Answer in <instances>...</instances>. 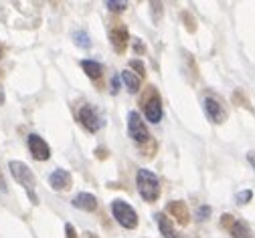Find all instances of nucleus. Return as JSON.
I'll use <instances>...</instances> for the list:
<instances>
[{"mask_svg":"<svg viewBox=\"0 0 255 238\" xmlns=\"http://www.w3.org/2000/svg\"><path fill=\"white\" fill-rule=\"evenodd\" d=\"M144 113H146V119H148L150 123H158V121L162 119V103H160V99H158L156 95L148 99Z\"/></svg>","mask_w":255,"mask_h":238,"instance_id":"12","label":"nucleus"},{"mask_svg":"<svg viewBox=\"0 0 255 238\" xmlns=\"http://www.w3.org/2000/svg\"><path fill=\"white\" fill-rule=\"evenodd\" d=\"M65 234H67V238H77V234H75V228H73V224H65Z\"/></svg>","mask_w":255,"mask_h":238,"instance_id":"23","label":"nucleus"},{"mask_svg":"<svg viewBox=\"0 0 255 238\" xmlns=\"http://www.w3.org/2000/svg\"><path fill=\"white\" fill-rule=\"evenodd\" d=\"M73 39H75V45L77 47H81V49H89L91 47V41H89V37H87V32H75L73 35Z\"/></svg>","mask_w":255,"mask_h":238,"instance_id":"17","label":"nucleus"},{"mask_svg":"<svg viewBox=\"0 0 255 238\" xmlns=\"http://www.w3.org/2000/svg\"><path fill=\"white\" fill-rule=\"evenodd\" d=\"M4 103V89H2V85H0V105Z\"/></svg>","mask_w":255,"mask_h":238,"instance_id":"26","label":"nucleus"},{"mask_svg":"<svg viewBox=\"0 0 255 238\" xmlns=\"http://www.w3.org/2000/svg\"><path fill=\"white\" fill-rule=\"evenodd\" d=\"M247 161H249L251 167L255 169V152H249V154H247Z\"/></svg>","mask_w":255,"mask_h":238,"instance_id":"24","label":"nucleus"},{"mask_svg":"<svg viewBox=\"0 0 255 238\" xmlns=\"http://www.w3.org/2000/svg\"><path fill=\"white\" fill-rule=\"evenodd\" d=\"M128 133H130V138L136 142V144H144L148 142V127L144 125V121L140 119V115L136 111H130L128 113Z\"/></svg>","mask_w":255,"mask_h":238,"instance_id":"6","label":"nucleus"},{"mask_svg":"<svg viewBox=\"0 0 255 238\" xmlns=\"http://www.w3.org/2000/svg\"><path fill=\"white\" fill-rule=\"evenodd\" d=\"M130 67H132V69H136L138 77L146 73V69H144V63H142V61H138V59H132V61H130Z\"/></svg>","mask_w":255,"mask_h":238,"instance_id":"21","label":"nucleus"},{"mask_svg":"<svg viewBox=\"0 0 255 238\" xmlns=\"http://www.w3.org/2000/svg\"><path fill=\"white\" fill-rule=\"evenodd\" d=\"M73 206L79 208V210H85V212H93L98 208V198L89 192H79L75 198H73Z\"/></svg>","mask_w":255,"mask_h":238,"instance_id":"10","label":"nucleus"},{"mask_svg":"<svg viewBox=\"0 0 255 238\" xmlns=\"http://www.w3.org/2000/svg\"><path fill=\"white\" fill-rule=\"evenodd\" d=\"M26 144H28L30 156H33L35 159L45 161V159H49V158H51V148H49V144H47V142L41 138V135H37V133H30L28 138H26Z\"/></svg>","mask_w":255,"mask_h":238,"instance_id":"8","label":"nucleus"},{"mask_svg":"<svg viewBox=\"0 0 255 238\" xmlns=\"http://www.w3.org/2000/svg\"><path fill=\"white\" fill-rule=\"evenodd\" d=\"M77 119H79V123H81L89 133L100 131V129H102V125H104L102 115H100L98 111H95L91 105H83V107L79 109V113H77Z\"/></svg>","mask_w":255,"mask_h":238,"instance_id":"7","label":"nucleus"},{"mask_svg":"<svg viewBox=\"0 0 255 238\" xmlns=\"http://www.w3.org/2000/svg\"><path fill=\"white\" fill-rule=\"evenodd\" d=\"M122 81H124V85L128 87V91H130L132 95H136L140 91V77L136 73H132L130 69L122 71Z\"/></svg>","mask_w":255,"mask_h":238,"instance_id":"15","label":"nucleus"},{"mask_svg":"<svg viewBox=\"0 0 255 238\" xmlns=\"http://www.w3.org/2000/svg\"><path fill=\"white\" fill-rule=\"evenodd\" d=\"M0 192H6V182L2 178V172H0Z\"/></svg>","mask_w":255,"mask_h":238,"instance_id":"25","label":"nucleus"},{"mask_svg":"<svg viewBox=\"0 0 255 238\" xmlns=\"http://www.w3.org/2000/svg\"><path fill=\"white\" fill-rule=\"evenodd\" d=\"M203 109H205V115H207L213 123H217V125H221L223 121L227 119L225 107H223L221 101H219L217 97H213V95H207V97L203 99Z\"/></svg>","mask_w":255,"mask_h":238,"instance_id":"5","label":"nucleus"},{"mask_svg":"<svg viewBox=\"0 0 255 238\" xmlns=\"http://www.w3.org/2000/svg\"><path fill=\"white\" fill-rule=\"evenodd\" d=\"M0 57H2V47H0Z\"/></svg>","mask_w":255,"mask_h":238,"instance_id":"27","label":"nucleus"},{"mask_svg":"<svg viewBox=\"0 0 255 238\" xmlns=\"http://www.w3.org/2000/svg\"><path fill=\"white\" fill-rule=\"evenodd\" d=\"M49 184L55 192H65L71 188L73 180H71V174L67 172V169H55V172L49 176Z\"/></svg>","mask_w":255,"mask_h":238,"instance_id":"9","label":"nucleus"},{"mask_svg":"<svg viewBox=\"0 0 255 238\" xmlns=\"http://www.w3.org/2000/svg\"><path fill=\"white\" fill-rule=\"evenodd\" d=\"M8 167H10V174H12V178L26 190V194H28V198H30V202L33 204H39V198H37V194H35V188H37V178H35V174L30 172V167L24 163V161H18V159H12L10 163H8Z\"/></svg>","mask_w":255,"mask_h":238,"instance_id":"1","label":"nucleus"},{"mask_svg":"<svg viewBox=\"0 0 255 238\" xmlns=\"http://www.w3.org/2000/svg\"><path fill=\"white\" fill-rule=\"evenodd\" d=\"M110 91H112V95H116V93L120 91V77H118V75L112 79V89H110Z\"/></svg>","mask_w":255,"mask_h":238,"instance_id":"22","label":"nucleus"},{"mask_svg":"<svg viewBox=\"0 0 255 238\" xmlns=\"http://www.w3.org/2000/svg\"><path fill=\"white\" fill-rule=\"evenodd\" d=\"M195 216H197V220H199V222L207 220V218L211 216V206H201V208L197 210V214H195Z\"/></svg>","mask_w":255,"mask_h":238,"instance_id":"20","label":"nucleus"},{"mask_svg":"<svg viewBox=\"0 0 255 238\" xmlns=\"http://www.w3.org/2000/svg\"><path fill=\"white\" fill-rule=\"evenodd\" d=\"M112 214H114L116 222H118L122 228L134 230V228L138 226V214H136V210H134L128 202H124V200H120V198L112 202Z\"/></svg>","mask_w":255,"mask_h":238,"instance_id":"3","label":"nucleus"},{"mask_svg":"<svg viewBox=\"0 0 255 238\" xmlns=\"http://www.w3.org/2000/svg\"><path fill=\"white\" fill-rule=\"evenodd\" d=\"M136 188H138V194L146 202H156L158 196H160V180H158V176L154 172H150V169H146V167L138 169Z\"/></svg>","mask_w":255,"mask_h":238,"instance_id":"2","label":"nucleus"},{"mask_svg":"<svg viewBox=\"0 0 255 238\" xmlns=\"http://www.w3.org/2000/svg\"><path fill=\"white\" fill-rule=\"evenodd\" d=\"M110 41H112V47L118 51V53H124L126 47H128V41H130V35H128V28L126 26H120V28H114L110 32Z\"/></svg>","mask_w":255,"mask_h":238,"instance_id":"11","label":"nucleus"},{"mask_svg":"<svg viewBox=\"0 0 255 238\" xmlns=\"http://www.w3.org/2000/svg\"><path fill=\"white\" fill-rule=\"evenodd\" d=\"M251 198H253V192H251V190H243V192H239V194L235 196V202L239 204V206H245V204H247Z\"/></svg>","mask_w":255,"mask_h":238,"instance_id":"19","label":"nucleus"},{"mask_svg":"<svg viewBox=\"0 0 255 238\" xmlns=\"http://www.w3.org/2000/svg\"><path fill=\"white\" fill-rule=\"evenodd\" d=\"M106 6H108L110 10H114V12H122V10L128 8V2H124V0H108Z\"/></svg>","mask_w":255,"mask_h":238,"instance_id":"18","label":"nucleus"},{"mask_svg":"<svg viewBox=\"0 0 255 238\" xmlns=\"http://www.w3.org/2000/svg\"><path fill=\"white\" fill-rule=\"evenodd\" d=\"M154 218H156V224H158V228H160V234H162L164 238H178V234H176L172 222L166 218V214L158 212V214H154Z\"/></svg>","mask_w":255,"mask_h":238,"instance_id":"13","label":"nucleus"},{"mask_svg":"<svg viewBox=\"0 0 255 238\" xmlns=\"http://www.w3.org/2000/svg\"><path fill=\"white\" fill-rule=\"evenodd\" d=\"M221 226L223 228H227L229 234L233 238H253V230L251 226L245 222V220H237L233 218V214H223L221 218Z\"/></svg>","mask_w":255,"mask_h":238,"instance_id":"4","label":"nucleus"},{"mask_svg":"<svg viewBox=\"0 0 255 238\" xmlns=\"http://www.w3.org/2000/svg\"><path fill=\"white\" fill-rule=\"evenodd\" d=\"M81 69L85 71V75L89 77V79H100L102 77V63H98V61H91V59H83L81 61Z\"/></svg>","mask_w":255,"mask_h":238,"instance_id":"14","label":"nucleus"},{"mask_svg":"<svg viewBox=\"0 0 255 238\" xmlns=\"http://www.w3.org/2000/svg\"><path fill=\"white\" fill-rule=\"evenodd\" d=\"M168 212H172L176 218H178V222L180 224H186L188 222V210H186V206H184V202H170L168 204Z\"/></svg>","mask_w":255,"mask_h":238,"instance_id":"16","label":"nucleus"}]
</instances>
